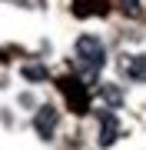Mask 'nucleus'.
I'll list each match as a JSON object with an SVG mask.
<instances>
[{"mask_svg":"<svg viewBox=\"0 0 146 150\" xmlns=\"http://www.w3.org/2000/svg\"><path fill=\"white\" fill-rule=\"evenodd\" d=\"M23 77H27V80H47V67H40V64H27V67H23Z\"/></svg>","mask_w":146,"mask_h":150,"instance_id":"nucleus-6","label":"nucleus"},{"mask_svg":"<svg viewBox=\"0 0 146 150\" xmlns=\"http://www.w3.org/2000/svg\"><path fill=\"white\" fill-rule=\"evenodd\" d=\"M119 70H123L130 80L146 83V54H126V57H119Z\"/></svg>","mask_w":146,"mask_h":150,"instance_id":"nucleus-3","label":"nucleus"},{"mask_svg":"<svg viewBox=\"0 0 146 150\" xmlns=\"http://www.w3.org/2000/svg\"><path fill=\"white\" fill-rule=\"evenodd\" d=\"M76 64L87 77H96L100 67L106 64V47L96 33H80L76 37Z\"/></svg>","mask_w":146,"mask_h":150,"instance_id":"nucleus-1","label":"nucleus"},{"mask_svg":"<svg viewBox=\"0 0 146 150\" xmlns=\"http://www.w3.org/2000/svg\"><path fill=\"white\" fill-rule=\"evenodd\" d=\"M116 137H119V120H116V113L103 110V113H100V147H113Z\"/></svg>","mask_w":146,"mask_h":150,"instance_id":"nucleus-4","label":"nucleus"},{"mask_svg":"<svg viewBox=\"0 0 146 150\" xmlns=\"http://www.w3.org/2000/svg\"><path fill=\"white\" fill-rule=\"evenodd\" d=\"M100 97H103V103H110V107H119V103H123V90H119L116 83H103Z\"/></svg>","mask_w":146,"mask_h":150,"instance_id":"nucleus-5","label":"nucleus"},{"mask_svg":"<svg viewBox=\"0 0 146 150\" xmlns=\"http://www.w3.org/2000/svg\"><path fill=\"white\" fill-rule=\"evenodd\" d=\"M57 123H60V113H57V107H50V103H43V107L33 113V130H37L43 140H53Z\"/></svg>","mask_w":146,"mask_h":150,"instance_id":"nucleus-2","label":"nucleus"},{"mask_svg":"<svg viewBox=\"0 0 146 150\" xmlns=\"http://www.w3.org/2000/svg\"><path fill=\"white\" fill-rule=\"evenodd\" d=\"M123 10L126 13H136V10H140V0H123Z\"/></svg>","mask_w":146,"mask_h":150,"instance_id":"nucleus-7","label":"nucleus"}]
</instances>
